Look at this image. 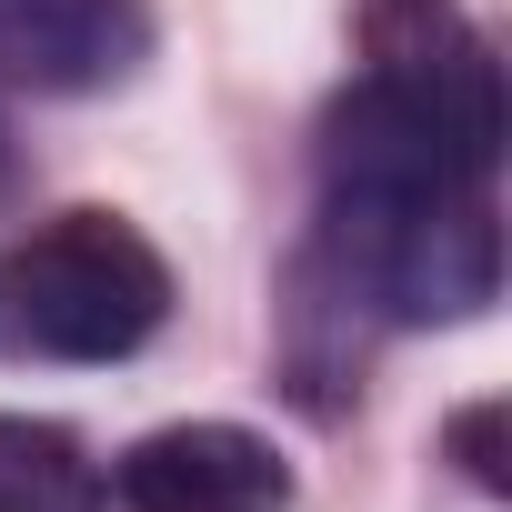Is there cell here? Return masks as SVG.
<instances>
[{"label":"cell","mask_w":512,"mask_h":512,"mask_svg":"<svg viewBox=\"0 0 512 512\" xmlns=\"http://www.w3.org/2000/svg\"><path fill=\"white\" fill-rule=\"evenodd\" d=\"M111 492L121 512H292V462L241 422H171L121 452Z\"/></svg>","instance_id":"cell-4"},{"label":"cell","mask_w":512,"mask_h":512,"mask_svg":"<svg viewBox=\"0 0 512 512\" xmlns=\"http://www.w3.org/2000/svg\"><path fill=\"white\" fill-rule=\"evenodd\" d=\"M171 322V262L121 211H61L11 262V342L41 362H121Z\"/></svg>","instance_id":"cell-2"},{"label":"cell","mask_w":512,"mask_h":512,"mask_svg":"<svg viewBox=\"0 0 512 512\" xmlns=\"http://www.w3.org/2000/svg\"><path fill=\"white\" fill-rule=\"evenodd\" d=\"M0 512H111V482L61 422L0 412Z\"/></svg>","instance_id":"cell-6"},{"label":"cell","mask_w":512,"mask_h":512,"mask_svg":"<svg viewBox=\"0 0 512 512\" xmlns=\"http://www.w3.org/2000/svg\"><path fill=\"white\" fill-rule=\"evenodd\" d=\"M151 61L141 0H0V71L31 91H111Z\"/></svg>","instance_id":"cell-5"},{"label":"cell","mask_w":512,"mask_h":512,"mask_svg":"<svg viewBox=\"0 0 512 512\" xmlns=\"http://www.w3.org/2000/svg\"><path fill=\"white\" fill-rule=\"evenodd\" d=\"M452 452H462V472H472L482 492H512V472H502V402H472V412L452 422Z\"/></svg>","instance_id":"cell-7"},{"label":"cell","mask_w":512,"mask_h":512,"mask_svg":"<svg viewBox=\"0 0 512 512\" xmlns=\"http://www.w3.org/2000/svg\"><path fill=\"white\" fill-rule=\"evenodd\" d=\"M382 101H402L472 181L502 161V61L472 31L462 0H362V71Z\"/></svg>","instance_id":"cell-3"},{"label":"cell","mask_w":512,"mask_h":512,"mask_svg":"<svg viewBox=\"0 0 512 512\" xmlns=\"http://www.w3.org/2000/svg\"><path fill=\"white\" fill-rule=\"evenodd\" d=\"M11 181H21V141H11V121H0V201H11Z\"/></svg>","instance_id":"cell-8"},{"label":"cell","mask_w":512,"mask_h":512,"mask_svg":"<svg viewBox=\"0 0 512 512\" xmlns=\"http://www.w3.org/2000/svg\"><path fill=\"white\" fill-rule=\"evenodd\" d=\"M492 181H472L402 101L352 81L322 131V241L392 322H472L502 292Z\"/></svg>","instance_id":"cell-1"}]
</instances>
